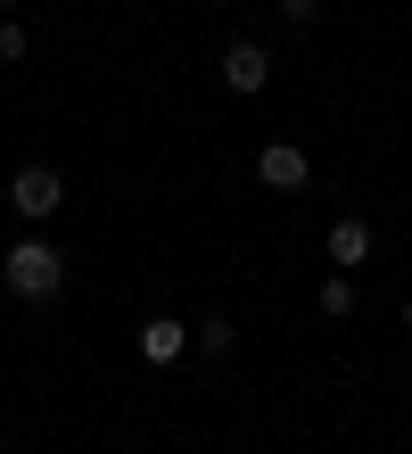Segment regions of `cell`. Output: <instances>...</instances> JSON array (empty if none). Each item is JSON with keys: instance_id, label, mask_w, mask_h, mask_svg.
Segmentation results:
<instances>
[{"instance_id": "6da1fadb", "label": "cell", "mask_w": 412, "mask_h": 454, "mask_svg": "<svg viewBox=\"0 0 412 454\" xmlns=\"http://www.w3.org/2000/svg\"><path fill=\"white\" fill-rule=\"evenodd\" d=\"M0 281H9V298H25V306H50L66 289V256L50 248V239H17L9 256H0Z\"/></svg>"}, {"instance_id": "9c48e42d", "label": "cell", "mask_w": 412, "mask_h": 454, "mask_svg": "<svg viewBox=\"0 0 412 454\" xmlns=\"http://www.w3.org/2000/svg\"><path fill=\"white\" fill-rule=\"evenodd\" d=\"M25 50H34V34H25L17 17H0V59H9V67H25Z\"/></svg>"}, {"instance_id": "8fae6325", "label": "cell", "mask_w": 412, "mask_h": 454, "mask_svg": "<svg viewBox=\"0 0 412 454\" xmlns=\"http://www.w3.org/2000/svg\"><path fill=\"white\" fill-rule=\"evenodd\" d=\"M0 9H9V17H17V0H0Z\"/></svg>"}, {"instance_id": "5b68a950", "label": "cell", "mask_w": 412, "mask_h": 454, "mask_svg": "<svg viewBox=\"0 0 412 454\" xmlns=\"http://www.w3.org/2000/svg\"><path fill=\"white\" fill-rule=\"evenodd\" d=\"M322 248H330V264H338V273H354V264L371 256V223H363V215H338V223H330V239H322Z\"/></svg>"}, {"instance_id": "52a82bcc", "label": "cell", "mask_w": 412, "mask_h": 454, "mask_svg": "<svg viewBox=\"0 0 412 454\" xmlns=\"http://www.w3.org/2000/svg\"><path fill=\"white\" fill-rule=\"evenodd\" d=\"M190 347H206V356H231V347H239V331L223 323V314H206V323H190Z\"/></svg>"}, {"instance_id": "3957f363", "label": "cell", "mask_w": 412, "mask_h": 454, "mask_svg": "<svg viewBox=\"0 0 412 454\" xmlns=\"http://www.w3.org/2000/svg\"><path fill=\"white\" fill-rule=\"evenodd\" d=\"M256 182H264V191H306V182H314V157L297 149V141H264L256 149Z\"/></svg>"}, {"instance_id": "8992f818", "label": "cell", "mask_w": 412, "mask_h": 454, "mask_svg": "<svg viewBox=\"0 0 412 454\" xmlns=\"http://www.w3.org/2000/svg\"><path fill=\"white\" fill-rule=\"evenodd\" d=\"M182 347H190V323H174V314H149V323H141V356L149 364H174Z\"/></svg>"}, {"instance_id": "ba28073f", "label": "cell", "mask_w": 412, "mask_h": 454, "mask_svg": "<svg viewBox=\"0 0 412 454\" xmlns=\"http://www.w3.org/2000/svg\"><path fill=\"white\" fill-rule=\"evenodd\" d=\"M322 314H354V273H330L322 281Z\"/></svg>"}, {"instance_id": "277c9868", "label": "cell", "mask_w": 412, "mask_h": 454, "mask_svg": "<svg viewBox=\"0 0 412 454\" xmlns=\"http://www.w3.org/2000/svg\"><path fill=\"white\" fill-rule=\"evenodd\" d=\"M214 67H223L231 91H264V83H272V50H264V42H231Z\"/></svg>"}, {"instance_id": "7c38bea8", "label": "cell", "mask_w": 412, "mask_h": 454, "mask_svg": "<svg viewBox=\"0 0 412 454\" xmlns=\"http://www.w3.org/2000/svg\"><path fill=\"white\" fill-rule=\"evenodd\" d=\"M404 331H412V306H404Z\"/></svg>"}, {"instance_id": "7a4b0ae2", "label": "cell", "mask_w": 412, "mask_h": 454, "mask_svg": "<svg viewBox=\"0 0 412 454\" xmlns=\"http://www.w3.org/2000/svg\"><path fill=\"white\" fill-rule=\"evenodd\" d=\"M9 207H17L25 223H50V215L66 207V182L50 174V166H17V174H9Z\"/></svg>"}, {"instance_id": "30bf717a", "label": "cell", "mask_w": 412, "mask_h": 454, "mask_svg": "<svg viewBox=\"0 0 412 454\" xmlns=\"http://www.w3.org/2000/svg\"><path fill=\"white\" fill-rule=\"evenodd\" d=\"M281 17H289V25H314V17H322V0H281Z\"/></svg>"}]
</instances>
